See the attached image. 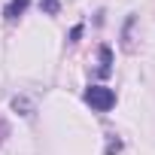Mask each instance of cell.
Listing matches in <instances>:
<instances>
[{
  "instance_id": "obj_1",
  "label": "cell",
  "mask_w": 155,
  "mask_h": 155,
  "mask_svg": "<svg viewBox=\"0 0 155 155\" xmlns=\"http://www.w3.org/2000/svg\"><path fill=\"white\" fill-rule=\"evenodd\" d=\"M85 104L97 113H110L116 107V91L107 88V85H88L85 88Z\"/></svg>"
},
{
  "instance_id": "obj_2",
  "label": "cell",
  "mask_w": 155,
  "mask_h": 155,
  "mask_svg": "<svg viewBox=\"0 0 155 155\" xmlns=\"http://www.w3.org/2000/svg\"><path fill=\"white\" fill-rule=\"evenodd\" d=\"M28 3H31V0H9V3H6V9H3V15H6L9 21H15V18L28 9Z\"/></svg>"
},
{
  "instance_id": "obj_3",
  "label": "cell",
  "mask_w": 155,
  "mask_h": 155,
  "mask_svg": "<svg viewBox=\"0 0 155 155\" xmlns=\"http://www.w3.org/2000/svg\"><path fill=\"white\" fill-rule=\"evenodd\" d=\"M97 55H101V67H97V73H101V76H110V70H113V67H110V64H113V52H110V46H101Z\"/></svg>"
},
{
  "instance_id": "obj_4",
  "label": "cell",
  "mask_w": 155,
  "mask_h": 155,
  "mask_svg": "<svg viewBox=\"0 0 155 155\" xmlns=\"http://www.w3.org/2000/svg\"><path fill=\"white\" fill-rule=\"evenodd\" d=\"M119 149H122V143H119V140H110V143H107V155H116Z\"/></svg>"
}]
</instances>
